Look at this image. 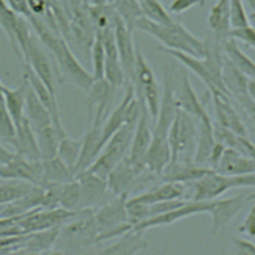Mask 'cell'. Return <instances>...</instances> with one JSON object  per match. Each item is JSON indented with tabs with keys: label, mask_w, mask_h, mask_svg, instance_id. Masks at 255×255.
<instances>
[{
	"label": "cell",
	"mask_w": 255,
	"mask_h": 255,
	"mask_svg": "<svg viewBox=\"0 0 255 255\" xmlns=\"http://www.w3.org/2000/svg\"><path fill=\"white\" fill-rule=\"evenodd\" d=\"M27 20L35 30L40 41L55 57L60 71L59 74L63 77L62 80L70 82L77 89L87 93L94 79L91 73L84 68L74 55L67 40L50 28L41 18L32 15Z\"/></svg>",
	"instance_id": "6da1fadb"
},
{
	"label": "cell",
	"mask_w": 255,
	"mask_h": 255,
	"mask_svg": "<svg viewBox=\"0 0 255 255\" xmlns=\"http://www.w3.org/2000/svg\"><path fill=\"white\" fill-rule=\"evenodd\" d=\"M205 52L203 57L191 56L179 51L159 48L162 52L181 63L186 69L193 73L207 88L208 93L219 92L229 97L222 81L223 54L220 42L214 38L204 41ZM230 98V97H229Z\"/></svg>",
	"instance_id": "7a4b0ae2"
},
{
	"label": "cell",
	"mask_w": 255,
	"mask_h": 255,
	"mask_svg": "<svg viewBox=\"0 0 255 255\" xmlns=\"http://www.w3.org/2000/svg\"><path fill=\"white\" fill-rule=\"evenodd\" d=\"M134 29L152 37L165 49L195 57H203L204 55V41L197 38L176 20L169 24H159L141 16L135 21Z\"/></svg>",
	"instance_id": "3957f363"
},
{
	"label": "cell",
	"mask_w": 255,
	"mask_h": 255,
	"mask_svg": "<svg viewBox=\"0 0 255 255\" xmlns=\"http://www.w3.org/2000/svg\"><path fill=\"white\" fill-rule=\"evenodd\" d=\"M95 208L79 210L59 230L54 247L61 253H78L97 245V228L93 212Z\"/></svg>",
	"instance_id": "277c9868"
},
{
	"label": "cell",
	"mask_w": 255,
	"mask_h": 255,
	"mask_svg": "<svg viewBox=\"0 0 255 255\" xmlns=\"http://www.w3.org/2000/svg\"><path fill=\"white\" fill-rule=\"evenodd\" d=\"M128 194L113 196L111 199L96 207L93 212L97 228V244L117 238L126 231L132 228L127 212Z\"/></svg>",
	"instance_id": "5b68a950"
},
{
	"label": "cell",
	"mask_w": 255,
	"mask_h": 255,
	"mask_svg": "<svg viewBox=\"0 0 255 255\" xmlns=\"http://www.w3.org/2000/svg\"><path fill=\"white\" fill-rule=\"evenodd\" d=\"M190 184L193 189L190 200L210 201L219 198L229 189L254 188L255 173L227 175L211 170Z\"/></svg>",
	"instance_id": "8992f818"
},
{
	"label": "cell",
	"mask_w": 255,
	"mask_h": 255,
	"mask_svg": "<svg viewBox=\"0 0 255 255\" xmlns=\"http://www.w3.org/2000/svg\"><path fill=\"white\" fill-rule=\"evenodd\" d=\"M197 125L195 119L177 108L168 130L170 162L193 161L196 146Z\"/></svg>",
	"instance_id": "52a82bcc"
},
{
	"label": "cell",
	"mask_w": 255,
	"mask_h": 255,
	"mask_svg": "<svg viewBox=\"0 0 255 255\" xmlns=\"http://www.w3.org/2000/svg\"><path fill=\"white\" fill-rule=\"evenodd\" d=\"M134 126L127 124L123 125L108 139L86 170L106 179L115 165L128 154L133 135Z\"/></svg>",
	"instance_id": "ba28073f"
},
{
	"label": "cell",
	"mask_w": 255,
	"mask_h": 255,
	"mask_svg": "<svg viewBox=\"0 0 255 255\" xmlns=\"http://www.w3.org/2000/svg\"><path fill=\"white\" fill-rule=\"evenodd\" d=\"M255 194L253 191L240 193L228 198L214 199L208 211L211 217V233L218 234L224 229L248 204L253 203Z\"/></svg>",
	"instance_id": "9c48e42d"
},
{
	"label": "cell",
	"mask_w": 255,
	"mask_h": 255,
	"mask_svg": "<svg viewBox=\"0 0 255 255\" xmlns=\"http://www.w3.org/2000/svg\"><path fill=\"white\" fill-rule=\"evenodd\" d=\"M106 80H94L87 91V112L88 124L94 127H102L113 101L114 91Z\"/></svg>",
	"instance_id": "30bf717a"
},
{
	"label": "cell",
	"mask_w": 255,
	"mask_h": 255,
	"mask_svg": "<svg viewBox=\"0 0 255 255\" xmlns=\"http://www.w3.org/2000/svg\"><path fill=\"white\" fill-rule=\"evenodd\" d=\"M214 200L210 201H194V200H186L183 204L167 211L159 215H155L153 217L147 218L135 225L133 228L145 231L150 228L155 227H163L168 226L173 223L178 222L181 219L187 218L189 216H193L199 213H208L210 210Z\"/></svg>",
	"instance_id": "8fae6325"
},
{
	"label": "cell",
	"mask_w": 255,
	"mask_h": 255,
	"mask_svg": "<svg viewBox=\"0 0 255 255\" xmlns=\"http://www.w3.org/2000/svg\"><path fill=\"white\" fill-rule=\"evenodd\" d=\"M78 211H69L61 207L53 209L36 208L20 217L19 226L26 233L62 226L74 217Z\"/></svg>",
	"instance_id": "7c38bea8"
},
{
	"label": "cell",
	"mask_w": 255,
	"mask_h": 255,
	"mask_svg": "<svg viewBox=\"0 0 255 255\" xmlns=\"http://www.w3.org/2000/svg\"><path fill=\"white\" fill-rule=\"evenodd\" d=\"M140 101V114L134 126L133 135L128 152V157L139 171H143L146 169L144 166V156L151 140L152 125L150 123L152 122L141 99Z\"/></svg>",
	"instance_id": "4fadbf2b"
},
{
	"label": "cell",
	"mask_w": 255,
	"mask_h": 255,
	"mask_svg": "<svg viewBox=\"0 0 255 255\" xmlns=\"http://www.w3.org/2000/svg\"><path fill=\"white\" fill-rule=\"evenodd\" d=\"M0 178L22 180L42 186L41 159L31 160L14 153L7 162L0 165Z\"/></svg>",
	"instance_id": "5bb4252c"
},
{
	"label": "cell",
	"mask_w": 255,
	"mask_h": 255,
	"mask_svg": "<svg viewBox=\"0 0 255 255\" xmlns=\"http://www.w3.org/2000/svg\"><path fill=\"white\" fill-rule=\"evenodd\" d=\"M114 36L119 60L125 71L127 82L132 84L136 57V49L132 39V30L125 24L117 13L114 22Z\"/></svg>",
	"instance_id": "9a60e30c"
},
{
	"label": "cell",
	"mask_w": 255,
	"mask_h": 255,
	"mask_svg": "<svg viewBox=\"0 0 255 255\" xmlns=\"http://www.w3.org/2000/svg\"><path fill=\"white\" fill-rule=\"evenodd\" d=\"M23 62L26 63L47 89L56 96V79L49 58L33 35L29 38ZM22 62V63H23Z\"/></svg>",
	"instance_id": "2e32d148"
},
{
	"label": "cell",
	"mask_w": 255,
	"mask_h": 255,
	"mask_svg": "<svg viewBox=\"0 0 255 255\" xmlns=\"http://www.w3.org/2000/svg\"><path fill=\"white\" fill-rule=\"evenodd\" d=\"M75 178L78 180L81 189V209L96 208L108 201L109 196H114L108 189L106 179L86 169L78 172Z\"/></svg>",
	"instance_id": "e0dca14e"
},
{
	"label": "cell",
	"mask_w": 255,
	"mask_h": 255,
	"mask_svg": "<svg viewBox=\"0 0 255 255\" xmlns=\"http://www.w3.org/2000/svg\"><path fill=\"white\" fill-rule=\"evenodd\" d=\"M214 109L216 124L232 132L249 137V131L237 111L230 104V98L219 92L209 93Z\"/></svg>",
	"instance_id": "ac0fdd59"
},
{
	"label": "cell",
	"mask_w": 255,
	"mask_h": 255,
	"mask_svg": "<svg viewBox=\"0 0 255 255\" xmlns=\"http://www.w3.org/2000/svg\"><path fill=\"white\" fill-rule=\"evenodd\" d=\"M145 170L139 171L130 162L127 154L115 165L106 178L110 193L114 196L122 194L128 195L130 189L136 184L140 175Z\"/></svg>",
	"instance_id": "d6986e66"
},
{
	"label": "cell",
	"mask_w": 255,
	"mask_h": 255,
	"mask_svg": "<svg viewBox=\"0 0 255 255\" xmlns=\"http://www.w3.org/2000/svg\"><path fill=\"white\" fill-rule=\"evenodd\" d=\"M22 65H23V76L27 79L30 87L32 88L36 96L39 98L42 104L49 111L52 118L53 126L62 135H66V131L64 129V127L61 121L57 97L47 89V87L39 80V78L33 73L31 68L26 63L23 62Z\"/></svg>",
	"instance_id": "ffe728a7"
},
{
	"label": "cell",
	"mask_w": 255,
	"mask_h": 255,
	"mask_svg": "<svg viewBox=\"0 0 255 255\" xmlns=\"http://www.w3.org/2000/svg\"><path fill=\"white\" fill-rule=\"evenodd\" d=\"M187 187L188 184L161 181V183L155 184L149 189H146L132 197H128V199L131 201L142 202L145 204H151L170 199H188Z\"/></svg>",
	"instance_id": "44dd1931"
},
{
	"label": "cell",
	"mask_w": 255,
	"mask_h": 255,
	"mask_svg": "<svg viewBox=\"0 0 255 255\" xmlns=\"http://www.w3.org/2000/svg\"><path fill=\"white\" fill-rule=\"evenodd\" d=\"M211 170L213 169L196 164L193 161H173L167 164L159 179L161 181L188 184L196 181Z\"/></svg>",
	"instance_id": "7402d4cb"
},
{
	"label": "cell",
	"mask_w": 255,
	"mask_h": 255,
	"mask_svg": "<svg viewBox=\"0 0 255 255\" xmlns=\"http://www.w3.org/2000/svg\"><path fill=\"white\" fill-rule=\"evenodd\" d=\"M118 238L117 241L98 251V253L108 255H132L148 246V243L144 238V231L133 227L120 235Z\"/></svg>",
	"instance_id": "603a6c76"
},
{
	"label": "cell",
	"mask_w": 255,
	"mask_h": 255,
	"mask_svg": "<svg viewBox=\"0 0 255 255\" xmlns=\"http://www.w3.org/2000/svg\"><path fill=\"white\" fill-rule=\"evenodd\" d=\"M215 171L227 175L255 173V159L235 149L225 147Z\"/></svg>",
	"instance_id": "cb8c5ba5"
},
{
	"label": "cell",
	"mask_w": 255,
	"mask_h": 255,
	"mask_svg": "<svg viewBox=\"0 0 255 255\" xmlns=\"http://www.w3.org/2000/svg\"><path fill=\"white\" fill-rule=\"evenodd\" d=\"M11 145L16 154L31 160L41 159L35 131L25 117L16 127V132Z\"/></svg>",
	"instance_id": "d4e9b609"
},
{
	"label": "cell",
	"mask_w": 255,
	"mask_h": 255,
	"mask_svg": "<svg viewBox=\"0 0 255 255\" xmlns=\"http://www.w3.org/2000/svg\"><path fill=\"white\" fill-rule=\"evenodd\" d=\"M198 121L197 126V137L196 146L193 155V162L199 165L207 166V160L212 150L213 145L216 142L214 136L213 122L210 119L208 113L203 115Z\"/></svg>",
	"instance_id": "484cf974"
},
{
	"label": "cell",
	"mask_w": 255,
	"mask_h": 255,
	"mask_svg": "<svg viewBox=\"0 0 255 255\" xmlns=\"http://www.w3.org/2000/svg\"><path fill=\"white\" fill-rule=\"evenodd\" d=\"M176 98L177 108L186 114L193 117L195 120L200 119L203 115L207 114V111L199 100L188 75L184 72L181 76V86Z\"/></svg>",
	"instance_id": "4316f807"
},
{
	"label": "cell",
	"mask_w": 255,
	"mask_h": 255,
	"mask_svg": "<svg viewBox=\"0 0 255 255\" xmlns=\"http://www.w3.org/2000/svg\"><path fill=\"white\" fill-rule=\"evenodd\" d=\"M208 27L213 38L221 42L231 28L229 0H217L210 8L207 16Z\"/></svg>",
	"instance_id": "83f0119b"
},
{
	"label": "cell",
	"mask_w": 255,
	"mask_h": 255,
	"mask_svg": "<svg viewBox=\"0 0 255 255\" xmlns=\"http://www.w3.org/2000/svg\"><path fill=\"white\" fill-rule=\"evenodd\" d=\"M24 117L27 119L33 129L53 125L49 111L36 96L29 83L26 90Z\"/></svg>",
	"instance_id": "f1b7e54d"
},
{
	"label": "cell",
	"mask_w": 255,
	"mask_h": 255,
	"mask_svg": "<svg viewBox=\"0 0 255 255\" xmlns=\"http://www.w3.org/2000/svg\"><path fill=\"white\" fill-rule=\"evenodd\" d=\"M28 86L27 79L23 76L20 85L16 88H8L5 86L3 90L4 106L12 121L17 127L24 119V107L26 90Z\"/></svg>",
	"instance_id": "f546056e"
},
{
	"label": "cell",
	"mask_w": 255,
	"mask_h": 255,
	"mask_svg": "<svg viewBox=\"0 0 255 255\" xmlns=\"http://www.w3.org/2000/svg\"><path fill=\"white\" fill-rule=\"evenodd\" d=\"M221 51L224 57L240 72L249 78L255 77V64L231 38H225L220 42Z\"/></svg>",
	"instance_id": "4dcf8cb0"
},
{
	"label": "cell",
	"mask_w": 255,
	"mask_h": 255,
	"mask_svg": "<svg viewBox=\"0 0 255 255\" xmlns=\"http://www.w3.org/2000/svg\"><path fill=\"white\" fill-rule=\"evenodd\" d=\"M41 164L43 175L42 186L46 183L64 184L75 179L74 171L58 155L41 159Z\"/></svg>",
	"instance_id": "1f68e13d"
},
{
	"label": "cell",
	"mask_w": 255,
	"mask_h": 255,
	"mask_svg": "<svg viewBox=\"0 0 255 255\" xmlns=\"http://www.w3.org/2000/svg\"><path fill=\"white\" fill-rule=\"evenodd\" d=\"M34 131L36 134L41 159L56 156L59 141L65 135H62L53 125L34 129Z\"/></svg>",
	"instance_id": "d6a6232c"
},
{
	"label": "cell",
	"mask_w": 255,
	"mask_h": 255,
	"mask_svg": "<svg viewBox=\"0 0 255 255\" xmlns=\"http://www.w3.org/2000/svg\"><path fill=\"white\" fill-rule=\"evenodd\" d=\"M60 227L61 226H57L45 230L28 233L29 235L26 241L25 248L27 249V251L34 253L46 252L54 248Z\"/></svg>",
	"instance_id": "836d02e7"
},
{
	"label": "cell",
	"mask_w": 255,
	"mask_h": 255,
	"mask_svg": "<svg viewBox=\"0 0 255 255\" xmlns=\"http://www.w3.org/2000/svg\"><path fill=\"white\" fill-rule=\"evenodd\" d=\"M2 180L4 181L0 180V204H8L20 199L29 194L36 186H39L22 180Z\"/></svg>",
	"instance_id": "e575fe53"
},
{
	"label": "cell",
	"mask_w": 255,
	"mask_h": 255,
	"mask_svg": "<svg viewBox=\"0 0 255 255\" xmlns=\"http://www.w3.org/2000/svg\"><path fill=\"white\" fill-rule=\"evenodd\" d=\"M81 147H82V137L75 139V138L69 137L68 135H65L59 141L57 155L73 171H75V167L80 157Z\"/></svg>",
	"instance_id": "d590c367"
},
{
	"label": "cell",
	"mask_w": 255,
	"mask_h": 255,
	"mask_svg": "<svg viewBox=\"0 0 255 255\" xmlns=\"http://www.w3.org/2000/svg\"><path fill=\"white\" fill-rule=\"evenodd\" d=\"M81 202L82 196L78 180L75 178L64 183L60 191L59 207L69 211H78L81 210Z\"/></svg>",
	"instance_id": "8d00e7d4"
},
{
	"label": "cell",
	"mask_w": 255,
	"mask_h": 255,
	"mask_svg": "<svg viewBox=\"0 0 255 255\" xmlns=\"http://www.w3.org/2000/svg\"><path fill=\"white\" fill-rule=\"evenodd\" d=\"M142 17L159 24H169L175 19L162 6L159 0H137Z\"/></svg>",
	"instance_id": "74e56055"
},
{
	"label": "cell",
	"mask_w": 255,
	"mask_h": 255,
	"mask_svg": "<svg viewBox=\"0 0 255 255\" xmlns=\"http://www.w3.org/2000/svg\"><path fill=\"white\" fill-rule=\"evenodd\" d=\"M111 4L118 16L133 31L135 21L142 16L137 0H112Z\"/></svg>",
	"instance_id": "f35d334b"
},
{
	"label": "cell",
	"mask_w": 255,
	"mask_h": 255,
	"mask_svg": "<svg viewBox=\"0 0 255 255\" xmlns=\"http://www.w3.org/2000/svg\"><path fill=\"white\" fill-rule=\"evenodd\" d=\"M91 61H92V77L94 80L104 79V68H105V49L100 34L96 33L94 41L90 47Z\"/></svg>",
	"instance_id": "ab89813d"
},
{
	"label": "cell",
	"mask_w": 255,
	"mask_h": 255,
	"mask_svg": "<svg viewBox=\"0 0 255 255\" xmlns=\"http://www.w3.org/2000/svg\"><path fill=\"white\" fill-rule=\"evenodd\" d=\"M104 80H106L115 89L121 88L127 82V77L120 60L106 58Z\"/></svg>",
	"instance_id": "60d3db41"
},
{
	"label": "cell",
	"mask_w": 255,
	"mask_h": 255,
	"mask_svg": "<svg viewBox=\"0 0 255 255\" xmlns=\"http://www.w3.org/2000/svg\"><path fill=\"white\" fill-rule=\"evenodd\" d=\"M225 38H231L236 42L239 41L250 49L255 48V30L252 24L241 27H231L226 33Z\"/></svg>",
	"instance_id": "b9f144b4"
},
{
	"label": "cell",
	"mask_w": 255,
	"mask_h": 255,
	"mask_svg": "<svg viewBox=\"0 0 255 255\" xmlns=\"http://www.w3.org/2000/svg\"><path fill=\"white\" fill-rule=\"evenodd\" d=\"M229 8L231 27H241L251 24L243 0H229Z\"/></svg>",
	"instance_id": "7bdbcfd3"
},
{
	"label": "cell",
	"mask_w": 255,
	"mask_h": 255,
	"mask_svg": "<svg viewBox=\"0 0 255 255\" xmlns=\"http://www.w3.org/2000/svg\"><path fill=\"white\" fill-rule=\"evenodd\" d=\"M16 132V127L5 108L0 109V141L10 143Z\"/></svg>",
	"instance_id": "ee69618b"
},
{
	"label": "cell",
	"mask_w": 255,
	"mask_h": 255,
	"mask_svg": "<svg viewBox=\"0 0 255 255\" xmlns=\"http://www.w3.org/2000/svg\"><path fill=\"white\" fill-rule=\"evenodd\" d=\"M237 230L239 233L246 235L250 239L255 237V205L252 203L249 210L244 217L241 224L238 226Z\"/></svg>",
	"instance_id": "f6af8a7d"
},
{
	"label": "cell",
	"mask_w": 255,
	"mask_h": 255,
	"mask_svg": "<svg viewBox=\"0 0 255 255\" xmlns=\"http://www.w3.org/2000/svg\"><path fill=\"white\" fill-rule=\"evenodd\" d=\"M206 3V0H172L169 4L168 10L173 14H181L196 6L202 7Z\"/></svg>",
	"instance_id": "bcb514c9"
},
{
	"label": "cell",
	"mask_w": 255,
	"mask_h": 255,
	"mask_svg": "<svg viewBox=\"0 0 255 255\" xmlns=\"http://www.w3.org/2000/svg\"><path fill=\"white\" fill-rule=\"evenodd\" d=\"M7 6L16 14L25 17L26 19L32 15L29 11L26 0H5Z\"/></svg>",
	"instance_id": "7dc6e473"
},
{
	"label": "cell",
	"mask_w": 255,
	"mask_h": 255,
	"mask_svg": "<svg viewBox=\"0 0 255 255\" xmlns=\"http://www.w3.org/2000/svg\"><path fill=\"white\" fill-rule=\"evenodd\" d=\"M233 242L239 254L255 255V245L251 240H246L244 238H234Z\"/></svg>",
	"instance_id": "c3c4849f"
},
{
	"label": "cell",
	"mask_w": 255,
	"mask_h": 255,
	"mask_svg": "<svg viewBox=\"0 0 255 255\" xmlns=\"http://www.w3.org/2000/svg\"><path fill=\"white\" fill-rule=\"evenodd\" d=\"M13 154H14V152L7 149L0 141V165L7 162L13 156Z\"/></svg>",
	"instance_id": "681fc988"
},
{
	"label": "cell",
	"mask_w": 255,
	"mask_h": 255,
	"mask_svg": "<svg viewBox=\"0 0 255 255\" xmlns=\"http://www.w3.org/2000/svg\"><path fill=\"white\" fill-rule=\"evenodd\" d=\"M5 88V85L0 80V109L5 108L4 106V98H3V90Z\"/></svg>",
	"instance_id": "f907efd6"
},
{
	"label": "cell",
	"mask_w": 255,
	"mask_h": 255,
	"mask_svg": "<svg viewBox=\"0 0 255 255\" xmlns=\"http://www.w3.org/2000/svg\"><path fill=\"white\" fill-rule=\"evenodd\" d=\"M249 8L252 10V13L254 12V9H255V0H246Z\"/></svg>",
	"instance_id": "816d5d0a"
},
{
	"label": "cell",
	"mask_w": 255,
	"mask_h": 255,
	"mask_svg": "<svg viewBox=\"0 0 255 255\" xmlns=\"http://www.w3.org/2000/svg\"><path fill=\"white\" fill-rule=\"evenodd\" d=\"M0 180H1V178H0Z\"/></svg>",
	"instance_id": "f5cc1de1"
}]
</instances>
